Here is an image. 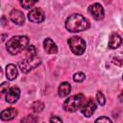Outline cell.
<instances>
[{
  "label": "cell",
  "mask_w": 123,
  "mask_h": 123,
  "mask_svg": "<svg viewBox=\"0 0 123 123\" xmlns=\"http://www.w3.org/2000/svg\"><path fill=\"white\" fill-rule=\"evenodd\" d=\"M16 115H17V110H15L14 108H8L1 111L0 118L4 121H9L13 119Z\"/></svg>",
  "instance_id": "cell-12"
},
{
  "label": "cell",
  "mask_w": 123,
  "mask_h": 123,
  "mask_svg": "<svg viewBox=\"0 0 123 123\" xmlns=\"http://www.w3.org/2000/svg\"><path fill=\"white\" fill-rule=\"evenodd\" d=\"M27 55L28 56H37V50H36V47L34 45H29L27 48Z\"/></svg>",
  "instance_id": "cell-22"
},
{
  "label": "cell",
  "mask_w": 123,
  "mask_h": 123,
  "mask_svg": "<svg viewBox=\"0 0 123 123\" xmlns=\"http://www.w3.org/2000/svg\"><path fill=\"white\" fill-rule=\"evenodd\" d=\"M36 3H37L36 1H26V0H24V1H20V5H21L24 9H30V8L33 7Z\"/></svg>",
  "instance_id": "cell-20"
},
{
  "label": "cell",
  "mask_w": 123,
  "mask_h": 123,
  "mask_svg": "<svg viewBox=\"0 0 123 123\" xmlns=\"http://www.w3.org/2000/svg\"><path fill=\"white\" fill-rule=\"evenodd\" d=\"M18 75V72H17V68L14 64L12 63H10L6 66V76H7V79L9 81H12L14 80Z\"/></svg>",
  "instance_id": "cell-14"
},
{
  "label": "cell",
  "mask_w": 123,
  "mask_h": 123,
  "mask_svg": "<svg viewBox=\"0 0 123 123\" xmlns=\"http://www.w3.org/2000/svg\"><path fill=\"white\" fill-rule=\"evenodd\" d=\"M96 99L98 101V103L101 105V106H104L105 103H106V98L104 96V94L101 92V91H97L96 93Z\"/></svg>",
  "instance_id": "cell-19"
},
{
  "label": "cell",
  "mask_w": 123,
  "mask_h": 123,
  "mask_svg": "<svg viewBox=\"0 0 123 123\" xmlns=\"http://www.w3.org/2000/svg\"><path fill=\"white\" fill-rule=\"evenodd\" d=\"M41 61L37 56H27L25 60L19 62L18 66L23 73H28L31 70L35 69L40 64Z\"/></svg>",
  "instance_id": "cell-4"
},
{
  "label": "cell",
  "mask_w": 123,
  "mask_h": 123,
  "mask_svg": "<svg viewBox=\"0 0 123 123\" xmlns=\"http://www.w3.org/2000/svg\"><path fill=\"white\" fill-rule=\"evenodd\" d=\"M10 18L16 25H23L25 22V16L23 14V12L21 11L15 10V9H13L10 12Z\"/></svg>",
  "instance_id": "cell-10"
},
{
  "label": "cell",
  "mask_w": 123,
  "mask_h": 123,
  "mask_svg": "<svg viewBox=\"0 0 123 123\" xmlns=\"http://www.w3.org/2000/svg\"><path fill=\"white\" fill-rule=\"evenodd\" d=\"M96 110V104L93 100H88L87 102H86L82 108H81V112L86 116V117H90L93 112L95 111Z\"/></svg>",
  "instance_id": "cell-9"
},
{
  "label": "cell",
  "mask_w": 123,
  "mask_h": 123,
  "mask_svg": "<svg viewBox=\"0 0 123 123\" xmlns=\"http://www.w3.org/2000/svg\"><path fill=\"white\" fill-rule=\"evenodd\" d=\"M122 43V38L117 33H112L110 37L109 40V47L111 49H115L118 48Z\"/></svg>",
  "instance_id": "cell-13"
},
{
  "label": "cell",
  "mask_w": 123,
  "mask_h": 123,
  "mask_svg": "<svg viewBox=\"0 0 123 123\" xmlns=\"http://www.w3.org/2000/svg\"><path fill=\"white\" fill-rule=\"evenodd\" d=\"M94 123H112V121L107 116H100L94 121Z\"/></svg>",
  "instance_id": "cell-21"
},
{
  "label": "cell",
  "mask_w": 123,
  "mask_h": 123,
  "mask_svg": "<svg viewBox=\"0 0 123 123\" xmlns=\"http://www.w3.org/2000/svg\"><path fill=\"white\" fill-rule=\"evenodd\" d=\"M20 96V89L19 87L13 86L8 89V92L6 94V101L10 104L15 103Z\"/></svg>",
  "instance_id": "cell-8"
},
{
  "label": "cell",
  "mask_w": 123,
  "mask_h": 123,
  "mask_svg": "<svg viewBox=\"0 0 123 123\" xmlns=\"http://www.w3.org/2000/svg\"><path fill=\"white\" fill-rule=\"evenodd\" d=\"M29 46V38L26 36H13L6 43L7 51L12 55H17Z\"/></svg>",
  "instance_id": "cell-2"
},
{
  "label": "cell",
  "mask_w": 123,
  "mask_h": 123,
  "mask_svg": "<svg viewBox=\"0 0 123 123\" xmlns=\"http://www.w3.org/2000/svg\"><path fill=\"white\" fill-rule=\"evenodd\" d=\"M50 123H63V122L60 117L52 116V117H50Z\"/></svg>",
  "instance_id": "cell-24"
},
{
  "label": "cell",
  "mask_w": 123,
  "mask_h": 123,
  "mask_svg": "<svg viewBox=\"0 0 123 123\" xmlns=\"http://www.w3.org/2000/svg\"><path fill=\"white\" fill-rule=\"evenodd\" d=\"M20 123H37V117L33 114H28L20 120Z\"/></svg>",
  "instance_id": "cell-17"
},
{
  "label": "cell",
  "mask_w": 123,
  "mask_h": 123,
  "mask_svg": "<svg viewBox=\"0 0 123 123\" xmlns=\"http://www.w3.org/2000/svg\"><path fill=\"white\" fill-rule=\"evenodd\" d=\"M28 19L33 23H40L45 19L44 12L40 8H34L29 12Z\"/></svg>",
  "instance_id": "cell-6"
},
{
  "label": "cell",
  "mask_w": 123,
  "mask_h": 123,
  "mask_svg": "<svg viewBox=\"0 0 123 123\" xmlns=\"http://www.w3.org/2000/svg\"><path fill=\"white\" fill-rule=\"evenodd\" d=\"M90 27L89 21L79 13H73L69 15L65 20V28L67 31L72 33L86 31Z\"/></svg>",
  "instance_id": "cell-1"
},
{
  "label": "cell",
  "mask_w": 123,
  "mask_h": 123,
  "mask_svg": "<svg viewBox=\"0 0 123 123\" xmlns=\"http://www.w3.org/2000/svg\"><path fill=\"white\" fill-rule=\"evenodd\" d=\"M1 76H2V68L0 66V78H1Z\"/></svg>",
  "instance_id": "cell-25"
},
{
  "label": "cell",
  "mask_w": 123,
  "mask_h": 123,
  "mask_svg": "<svg viewBox=\"0 0 123 123\" xmlns=\"http://www.w3.org/2000/svg\"><path fill=\"white\" fill-rule=\"evenodd\" d=\"M31 109L34 112H40L44 109V104L40 101H36L31 105Z\"/></svg>",
  "instance_id": "cell-16"
},
{
  "label": "cell",
  "mask_w": 123,
  "mask_h": 123,
  "mask_svg": "<svg viewBox=\"0 0 123 123\" xmlns=\"http://www.w3.org/2000/svg\"><path fill=\"white\" fill-rule=\"evenodd\" d=\"M9 86H10V85H9L8 82H3L2 84H0V95L2 93H4V92L8 91Z\"/></svg>",
  "instance_id": "cell-23"
},
{
  "label": "cell",
  "mask_w": 123,
  "mask_h": 123,
  "mask_svg": "<svg viewBox=\"0 0 123 123\" xmlns=\"http://www.w3.org/2000/svg\"><path fill=\"white\" fill-rule=\"evenodd\" d=\"M85 95L83 93H78L68 97L63 103V110L65 111L74 112L77 110L81 109L85 104Z\"/></svg>",
  "instance_id": "cell-3"
},
{
  "label": "cell",
  "mask_w": 123,
  "mask_h": 123,
  "mask_svg": "<svg viewBox=\"0 0 123 123\" xmlns=\"http://www.w3.org/2000/svg\"><path fill=\"white\" fill-rule=\"evenodd\" d=\"M43 48H44V51L47 54H50V55L57 54V52H58V47H57L56 43L51 38H49V37L44 39V41H43Z\"/></svg>",
  "instance_id": "cell-11"
},
{
  "label": "cell",
  "mask_w": 123,
  "mask_h": 123,
  "mask_svg": "<svg viewBox=\"0 0 123 123\" xmlns=\"http://www.w3.org/2000/svg\"><path fill=\"white\" fill-rule=\"evenodd\" d=\"M71 91V85L67 82H63L60 85L59 89H58V93L60 97H65L67 96Z\"/></svg>",
  "instance_id": "cell-15"
},
{
  "label": "cell",
  "mask_w": 123,
  "mask_h": 123,
  "mask_svg": "<svg viewBox=\"0 0 123 123\" xmlns=\"http://www.w3.org/2000/svg\"><path fill=\"white\" fill-rule=\"evenodd\" d=\"M85 78H86V75L83 72H77L73 75V80H74V82H77V83L83 82L85 80Z\"/></svg>",
  "instance_id": "cell-18"
},
{
  "label": "cell",
  "mask_w": 123,
  "mask_h": 123,
  "mask_svg": "<svg viewBox=\"0 0 123 123\" xmlns=\"http://www.w3.org/2000/svg\"><path fill=\"white\" fill-rule=\"evenodd\" d=\"M67 43L70 47V50L72 51L73 54L75 55H82L84 54L85 50H86V42L83 38H81L80 37H71L68 38Z\"/></svg>",
  "instance_id": "cell-5"
},
{
  "label": "cell",
  "mask_w": 123,
  "mask_h": 123,
  "mask_svg": "<svg viewBox=\"0 0 123 123\" xmlns=\"http://www.w3.org/2000/svg\"><path fill=\"white\" fill-rule=\"evenodd\" d=\"M88 12L93 16V18L96 20H101L104 18L105 11H104L103 6L99 3H94V4L90 5L88 7Z\"/></svg>",
  "instance_id": "cell-7"
}]
</instances>
